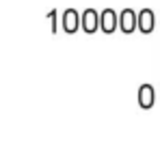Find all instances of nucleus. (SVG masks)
Returning a JSON list of instances; mask_svg holds the SVG:
<instances>
[{
	"label": "nucleus",
	"mask_w": 160,
	"mask_h": 149,
	"mask_svg": "<svg viewBox=\"0 0 160 149\" xmlns=\"http://www.w3.org/2000/svg\"><path fill=\"white\" fill-rule=\"evenodd\" d=\"M117 28H121V32H126V35L136 30V13L132 9H123L117 15Z\"/></svg>",
	"instance_id": "obj_1"
},
{
	"label": "nucleus",
	"mask_w": 160,
	"mask_h": 149,
	"mask_svg": "<svg viewBox=\"0 0 160 149\" xmlns=\"http://www.w3.org/2000/svg\"><path fill=\"white\" fill-rule=\"evenodd\" d=\"M154 26H156V15H154L152 9H143L141 13H136V28L141 32L149 35L154 30Z\"/></svg>",
	"instance_id": "obj_2"
},
{
	"label": "nucleus",
	"mask_w": 160,
	"mask_h": 149,
	"mask_svg": "<svg viewBox=\"0 0 160 149\" xmlns=\"http://www.w3.org/2000/svg\"><path fill=\"white\" fill-rule=\"evenodd\" d=\"M100 15H98V11H93V9H87L84 13H82V17H80V26H82V30L87 32V35H91V32H95L98 28H100V20H98Z\"/></svg>",
	"instance_id": "obj_3"
},
{
	"label": "nucleus",
	"mask_w": 160,
	"mask_h": 149,
	"mask_svg": "<svg viewBox=\"0 0 160 149\" xmlns=\"http://www.w3.org/2000/svg\"><path fill=\"white\" fill-rule=\"evenodd\" d=\"M98 20H100V28H102L106 35H110V32L117 30V13H115L112 9H104Z\"/></svg>",
	"instance_id": "obj_4"
},
{
	"label": "nucleus",
	"mask_w": 160,
	"mask_h": 149,
	"mask_svg": "<svg viewBox=\"0 0 160 149\" xmlns=\"http://www.w3.org/2000/svg\"><path fill=\"white\" fill-rule=\"evenodd\" d=\"M154 102H156V91H154V87H152V84H143V87L138 89V104H141V108H152Z\"/></svg>",
	"instance_id": "obj_5"
},
{
	"label": "nucleus",
	"mask_w": 160,
	"mask_h": 149,
	"mask_svg": "<svg viewBox=\"0 0 160 149\" xmlns=\"http://www.w3.org/2000/svg\"><path fill=\"white\" fill-rule=\"evenodd\" d=\"M78 26H80L78 13H76L74 9H67V11H65V15H63V28H65V32L74 35V32L78 30Z\"/></svg>",
	"instance_id": "obj_6"
}]
</instances>
